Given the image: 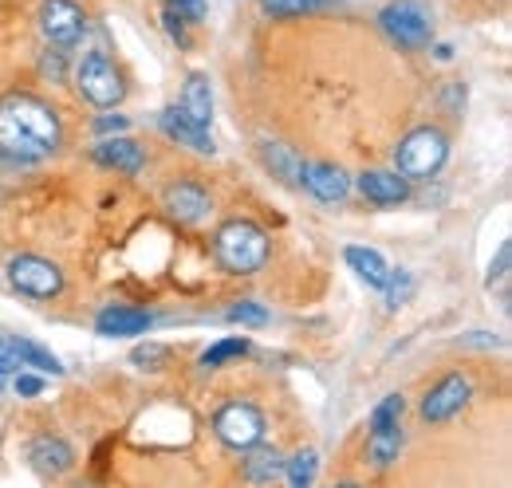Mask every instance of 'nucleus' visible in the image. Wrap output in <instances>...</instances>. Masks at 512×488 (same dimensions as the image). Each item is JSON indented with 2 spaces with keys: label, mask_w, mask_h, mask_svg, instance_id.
Returning <instances> with one entry per match:
<instances>
[{
  "label": "nucleus",
  "mask_w": 512,
  "mask_h": 488,
  "mask_svg": "<svg viewBox=\"0 0 512 488\" xmlns=\"http://www.w3.org/2000/svg\"><path fill=\"white\" fill-rule=\"evenodd\" d=\"M449 154V138L434 126H418L410 130L398 150H394V166L402 178H434L442 166H446Z\"/></svg>",
  "instance_id": "7ed1b4c3"
},
{
  "label": "nucleus",
  "mask_w": 512,
  "mask_h": 488,
  "mask_svg": "<svg viewBox=\"0 0 512 488\" xmlns=\"http://www.w3.org/2000/svg\"><path fill=\"white\" fill-rule=\"evenodd\" d=\"M359 189H363V197L375 201V205H402V201L410 197L406 178H402V174H386V170H367V174H359Z\"/></svg>",
  "instance_id": "2eb2a0df"
},
{
  "label": "nucleus",
  "mask_w": 512,
  "mask_h": 488,
  "mask_svg": "<svg viewBox=\"0 0 512 488\" xmlns=\"http://www.w3.org/2000/svg\"><path fill=\"white\" fill-rule=\"evenodd\" d=\"M60 146H64V126L52 103L28 91L0 95V162L4 166L48 162Z\"/></svg>",
  "instance_id": "f257e3e1"
},
{
  "label": "nucleus",
  "mask_w": 512,
  "mask_h": 488,
  "mask_svg": "<svg viewBox=\"0 0 512 488\" xmlns=\"http://www.w3.org/2000/svg\"><path fill=\"white\" fill-rule=\"evenodd\" d=\"M304 189L323 201V205H335V201H343L347 193H351V178L339 170V166H331V162H316V166H308L304 170Z\"/></svg>",
  "instance_id": "ddd939ff"
},
{
  "label": "nucleus",
  "mask_w": 512,
  "mask_h": 488,
  "mask_svg": "<svg viewBox=\"0 0 512 488\" xmlns=\"http://www.w3.org/2000/svg\"><path fill=\"white\" fill-rule=\"evenodd\" d=\"M8 284L20 296L52 300V296L64 292V272L52 260H44V256H12L8 260Z\"/></svg>",
  "instance_id": "423d86ee"
},
{
  "label": "nucleus",
  "mask_w": 512,
  "mask_h": 488,
  "mask_svg": "<svg viewBox=\"0 0 512 488\" xmlns=\"http://www.w3.org/2000/svg\"><path fill=\"white\" fill-rule=\"evenodd\" d=\"M95 130H103V134H107V130H127V119H123V115H115V119L107 115V119L95 122Z\"/></svg>",
  "instance_id": "72a5a7b5"
},
{
  "label": "nucleus",
  "mask_w": 512,
  "mask_h": 488,
  "mask_svg": "<svg viewBox=\"0 0 512 488\" xmlns=\"http://www.w3.org/2000/svg\"><path fill=\"white\" fill-rule=\"evenodd\" d=\"M28 465L40 473V477H64L67 469L75 465V453H71V445H67L64 437H36L32 445H28Z\"/></svg>",
  "instance_id": "9d476101"
},
{
  "label": "nucleus",
  "mask_w": 512,
  "mask_h": 488,
  "mask_svg": "<svg viewBox=\"0 0 512 488\" xmlns=\"http://www.w3.org/2000/svg\"><path fill=\"white\" fill-rule=\"evenodd\" d=\"M166 209H170V217L174 221H182V225H197L209 209H213V201H209V193L201 189V185L193 182H178L166 189Z\"/></svg>",
  "instance_id": "f8f14e48"
},
{
  "label": "nucleus",
  "mask_w": 512,
  "mask_h": 488,
  "mask_svg": "<svg viewBox=\"0 0 512 488\" xmlns=\"http://www.w3.org/2000/svg\"><path fill=\"white\" fill-rule=\"evenodd\" d=\"M158 126H162L166 138H174L178 146H186L193 154H217L209 126H197V122L186 119L182 111H162V115H158Z\"/></svg>",
  "instance_id": "9b49d317"
},
{
  "label": "nucleus",
  "mask_w": 512,
  "mask_h": 488,
  "mask_svg": "<svg viewBox=\"0 0 512 488\" xmlns=\"http://www.w3.org/2000/svg\"><path fill=\"white\" fill-rule=\"evenodd\" d=\"M182 115L193 119L197 126H209L213 119V95H209V79L201 71H193L186 79V91H182Z\"/></svg>",
  "instance_id": "a211bd4d"
},
{
  "label": "nucleus",
  "mask_w": 512,
  "mask_h": 488,
  "mask_svg": "<svg viewBox=\"0 0 512 488\" xmlns=\"http://www.w3.org/2000/svg\"><path fill=\"white\" fill-rule=\"evenodd\" d=\"M162 20H166V32H170V36H174L182 48H190V32H186V24H182L178 16H170V12H162Z\"/></svg>",
  "instance_id": "2f4dec72"
},
{
  "label": "nucleus",
  "mask_w": 512,
  "mask_h": 488,
  "mask_svg": "<svg viewBox=\"0 0 512 488\" xmlns=\"http://www.w3.org/2000/svg\"><path fill=\"white\" fill-rule=\"evenodd\" d=\"M16 355H12V347H8V339H4V335H0V374H12V370H16Z\"/></svg>",
  "instance_id": "473e14b6"
},
{
  "label": "nucleus",
  "mask_w": 512,
  "mask_h": 488,
  "mask_svg": "<svg viewBox=\"0 0 512 488\" xmlns=\"http://www.w3.org/2000/svg\"><path fill=\"white\" fill-rule=\"evenodd\" d=\"M130 359L142 366V370H146V366H150V370H158L154 363H162V359H166V347H158V343H146V347H138Z\"/></svg>",
  "instance_id": "c85d7f7f"
},
{
  "label": "nucleus",
  "mask_w": 512,
  "mask_h": 488,
  "mask_svg": "<svg viewBox=\"0 0 512 488\" xmlns=\"http://www.w3.org/2000/svg\"><path fill=\"white\" fill-rule=\"evenodd\" d=\"M284 477H288V485H312L316 481V453L312 449H300L292 461H284Z\"/></svg>",
  "instance_id": "b1692460"
},
{
  "label": "nucleus",
  "mask_w": 512,
  "mask_h": 488,
  "mask_svg": "<svg viewBox=\"0 0 512 488\" xmlns=\"http://www.w3.org/2000/svg\"><path fill=\"white\" fill-rule=\"evenodd\" d=\"M402 410H406V402H402V394H386L383 402L375 406V414H371V429L398 426V422H402Z\"/></svg>",
  "instance_id": "bb28decb"
},
{
  "label": "nucleus",
  "mask_w": 512,
  "mask_h": 488,
  "mask_svg": "<svg viewBox=\"0 0 512 488\" xmlns=\"http://www.w3.org/2000/svg\"><path fill=\"white\" fill-rule=\"evenodd\" d=\"M150 323H154L150 311H138V307H107V311H99L95 331L107 335V339H123V335H142V331H150Z\"/></svg>",
  "instance_id": "4468645a"
},
{
  "label": "nucleus",
  "mask_w": 512,
  "mask_h": 488,
  "mask_svg": "<svg viewBox=\"0 0 512 488\" xmlns=\"http://www.w3.org/2000/svg\"><path fill=\"white\" fill-rule=\"evenodd\" d=\"M343 260L351 264V272L363 280V284H371V288H386V280L394 276V268L383 260V252H375V248H359V244H351L347 252H343Z\"/></svg>",
  "instance_id": "f3484780"
},
{
  "label": "nucleus",
  "mask_w": 512,
  "mask_h": 488,
  "mask_svg": "<svg viewBox=\"0 0 512 488\" xmlns=\"http://www.w3.org/2000/svg\"><path fill=\"white\" fill-rule=\"evenodd\" d=\"M0 386H4V374H0Z\"/></svg>",
  "instance_id": "f704fd0d"
},
{
  "label": "nucleus",
  "mask_w": 512,
  "mask_h": 488,
  "mask_svg": "<svg viewBox=\"0 0 512 488\" xmlns=\"http://www.w3.org/2000/svg\"><path fill=\"white\" fill-rule=\"evenodd\" d=\"M162 12L178 16L182 24H205V20H209V4H205V0H166Z\"/></svg>",
  "instance_id": "a878e982"
},
{
  "label": "nucleus",
  "mask_w": 512,
  "mask_h": 488,
  "mask_svg": "<svg viewBox=\"0 0 512 488\" xmlns=\"http://www.w3.org/2000/svg\"><path fill=\"white\" fill-rule=\"evenodd\" d=\"M213 433L229 449H253V445H260V437H264V414L256 406H249V402H229V406L217 410Z\"/></svg>",
  "instance_id": "0eeeda50"
},
{
  "label": "nucleus",
  "mask_w": 512,
  "mask_h": 488,
  "mask_svg": "<svg viewBox=\"0 0 512 488\" xmlns=\"http://www.w3.org/2000/svg\"><path fill=\"white\" fill-rule=\"evenodd\" d=\"M379 24H383L386 36L398 48H406V52H422L430 44V36H434V16L418 0H394V4H386L383 12H379Z\"/></svg>",
  "instance_id": "20e7f679"
},
{
  "label": "nucleus",
  "mask_w": 512,
  "mask_h": 488,
  "mask_svg": "<svg viewBox=\"0 0 512 488\" xmlns=\"http://www.w3.org/2000/svg\"><path fill=\"white\" fill-rule=\"evenodd\" d=\"M40 32L56 48H75L87 36V12L75 0H44L40 4Z\"/></svg>",
  "instance_id": "6e6552de"
},
{
  "label": "nucleus",
  "mask_w": 512,
  "mask_h": 488,
  "mask_svg": "<svg viewBox=\"0 0 512 488\" xmlns=\"http://www.w3.org/2000/svg\"><path fill=\"white\" fill-rule=\"evenodd\" d=\"M402 453V426H386V429H371V445H367V457L371 465L386 473Z\"/></svg>",
  "instance_id": "6ab92c4d"
},
{
  "label": "nucleus",
  "mask_w": 512,
  "mask_h": 488,
  "mask_svg": "<svg viewBox=\"0 0 512 488\" xmlns=\"http://www.w3.org/2000/svg\"><path fill=\"white\" fill-rule=\"evenodd\" d=\"M469 378H461V374H446L426 398H422V418L426 422H449V418H457L461 410H465V402H469Z\"/></svg>",
  "instance_id": "1a4fd4ad"
},
{
  "label": "nucleus",
  "mask_w": 512,
  "mask_h": 488,
  "mask_svg": "<svg viewBox=\"0 0 512 488\" xmlns=\"http://www.w3.org/2000/svg\"><path fill=\"white\" fill-rule=\"evenodd\" d=\"M229 319H233V323H268V311L245 300V304H233V307H229Z\"/></svg>",
  "instance_id": "cd10ccee"
},
{
  "label": "nucleus",
  "mask_w": 512,
  "mask_h": 488,
  "mask_svg": "<svg viewBox=\"0 0 512 488\" xmlns=\"http://www.w3.org/2000/svg\"><path fill=\"white\" fill-rule=\"evenodd\" d=\"M509 260H512V248L509 244H501V252H497V268H489V288L509 280Z\"/></svg>",
  "instance_id": "c756f323"
},
{
  "label": "nucleus",
  "mask_w": 512,
  "mask_h": 488,
  "mask_svg": "<svg viewBox=\"0 0 512 488\" xmlns=\"http://www.w3.org/2000/svg\"><path fill=\"white\" fill-rule=\"evenodd\" d=\"M264 162L284 178V182L300 185L304 182V170H308V162L292 150V146H280V142H264Z\"/></svg>",
  "instance_id": "aec40b11"
},
{
  "label": "nucleus",
  "mask_w": 512,
  "mask_h": 488,
  "mask_svg": "<svg viewBox=\"0 0 512 488\" xmlns=\"http://www.w3.org/2000/svg\"><path fill=\"white\" fill-rule=\"evenodd\" d=\"M241 355H249V339H221V343H213V347L201 355V363L221 366V363H229V359H241Z\"/></svg>",
  "instance_id": "393cba45"
},
{
  "label": "nucleus",
  "mask_w": 512,
  "mask_h": 488,
  "mask_svg": "<svg viewBox=\"0 0 512 488\" xmlns=\"http://www.w3.org/2000/svg\"><path fill=\"white\" fill-rule=\"evenodd\" d=\"M8 347H12V355H16L20 366H36V370H44V374H64V366H60V359H56L52 351H44V347H36V343H28V339H12Z\"/></svg>",
  "instance_id": "412c9836"
},
{
  "label": "nucleus",
  "mask_w": 512,
  "mask_h": 488,
  "mask_svg": "<svg viewBox=\"0 0 512 488\" xmlns=\"http://www.w3.org/2000/svg\"><path fill=\"white\" fill-rule=\"evenodd\" d=\"M75 87L87 103L95 107H119L123 95H127V83H123V71L107 60L103 52H87L79 67H75Z\"/></svg>",
  "instance_id": "39448f33"
},
{
  "label": "nucleus",
  "mask_w": 512,
  "mask_h": 488,
  "mask_svg": "<svg viewBox=\"0 0 512 488\" xmlns=\"http://www.w3.org/2000/svg\"><path fill=\"white\" fill-rule=\"evenodd\" d=\"M260 8H264L272 20H292V16L320 12V8H327V0H260Z\"/></svg>",
  "instance_id": "5701e85b"
},
{
  "label": "nucleus",
  "mask_w": 512,
  "mask_h": 488,
  "mask_svg": "<svg viewBox=\"0 0 512 488\" xmlns=\"http://www.w3.org/2000/svg\"><path fill=\"white\" fill-rule=\"evenodd\" d=\"M91 158L99 162V166H111V170H123V174H138L142 170V146L138 142H130V138H107V142H99L95 150H91Z\"/></svg>",
  "instance_id": "dca6fc26"
},
{
  "label": "nucleus",
  "mask_w": 512,
  "mask_h": 488,
  "mask_svg": "<svg viewBox=\"0 0 512 488\" xmlns=\"http://www.w3.org/2000/svg\"><path fill=\"white\" fill-rule=\"evenodd\" d=\"M213 252L225 272L253 276L268 264V233L253 221H225L213 237Z\"/></svg>",
  "instance_id": "f03ea898"
},
{
  "label": "nucleus",
  "mask_w": 512,
  "mask_h": 488,
  "mask_svg": "<svg viewBox=\"0 0 512 488\" xmlns=\"http://www.w3.org/2000/svg\"><path fill=\"white\" fill-rule=\"evenodd\" d=\"M16 394L20 398H36V394H44V378H36V374H16Z\"/></svg>",
  "instance_id": "7c9ffc66"
},
{
  "label": "nucleus",
  "mask_w": 512,
  "mask_h": 488,
  "mask_svg": "<svg viewBox=\"0 0 512 488\" xmlns=\"http://www.w3.org/2000/svg\"><path fill=\"white\" fill-rule=\"evenodd\" d=\"M256 449V445H253ZM284 469V461H280V453L276 449H256L253 457L245 461V477L256 481V485H268V481H276V473Z\"/></svg>",
  "instance_id": "4be33fe9"
}]
</instances>
